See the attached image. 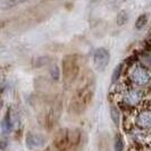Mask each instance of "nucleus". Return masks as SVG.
Here are the masks:
<instances>
[{
	"label": "nucleus",
	"mask_w": 151,
	"mask_h": 151,
	"mask_svg": "<svg viewBox=\"0 0 151 151\" xmlns=\"http://www.w3.org/2000/svg\"><path fill=\"white\" fill-rule=\"evenodd\" d=\"M23 1H25V0H7V5H8V7H13V6L22 4Z\"/></svg>",
	"instance_id": "nucleus-16"
},
{
	"label": "nucleus",
	"mask_w": 151,
	"mask_h": 151,
	"mask_svg": "<svg viewBox=\"0 0 151 151\" xmlns=\"http://www.w3.org/2000/svg\"><path fill=\"white\" fill-rule=\"evenodd\" d=\"M60 69H59V67L57 66V65H55L51 69H50V75H51V77H52V80H55V81H58L59 78H60Z\"/></svg>",
	"instance_id": "nucleus-14"
},
{
	"label": "nucleus",
	"mask_w": 151,
	"mask_h": 151,
	"mask_svg": "<svg viewBox=\"0 0 151 151\" xmlns=\"http://www.w3.org/2000/svg\"><path fill=\"white\" fill-rule=\"evenodd\" d=\"M93 96H94V85L90 82H88L84 84L83 86L78 88V90L76 91L73 101L70 104L73 110L76 114L83 113L91 104Z\"/></svg>",
	"instance_id": "nucleus-1"
},
{
	"label": "nucleus",
	"mask_w": 151,
	"mask_h": 151,
	"mask_svg": "<svg viewBox=\"0 0 151 151\" xmlns=\"http://www.w3.org/2000/svg\"><path fill=\"white\" fill-rule=\"evenodd\" d=\"M147 23H148V15H147V14L140 15L137 17V19H136V22H135V29L136 30L143 29L144 26L147 25Z\"/></svg>",
	"instance_id": "nucleus-10"
},
{
	"label": "nucleus",
	"mask_w": 151,
	"mask_h": 151,
	"mask_svg": "<svg viewBox=\"0 0 151 151\" xmlns=\"http://www.w3.org/2000/svg\"><path fill=\"white\" fill-rule=\"evenodd\" d=\"M55 145L59 151H72L69 144V131L63 129L55 136Z\"/></svg>",
	"instance_id": "nucleus-4"
},
{
	"label": "nucleus",
	"mask_w": 151,
	"mask_h": 151,
	"mask_svg": "<svg viewBox=\"0 0 151 151\" xmlns=\"http://www.w3.org/2000/svg\"><path fill=\"white\" fill-rule=\"evenodd\" d=\"M81 131L78 129H72L69 131V144H70V149L72 151L75 149L78 145V143L81 142Z\"/></svg>",
	"instance_id": "nucleus-9"
},
{
	"label": "nucleus",
	"mask_w": 151,
	"mask_h": 151,
	"mask_svg": "<svg viewBox=\"0 0 151 151\" xmlns=\"http://www.w3.org/2000/svg\"><path fill=\"white\" fill-rule=\"evenodd\" d=\"M109 60H110V53L106 48H99L96 50L93 55V64L98 70L104 72L109 65Z\"/></svg>",
	"instance_id": "nucleus-3"
},
{
	"label": "nucleus",
	"mask_w": 151,
	"mask_h": 151,
	"mask_svg": "<svg viewBox=\"0 0 151 151\" xmlns=\"http://www.w3.org/2000/svg\"><path fill=\"white\" fill-rule=\"evenodd\" d=\"M110 118H111V121L114 122L115 125L119 124V110L117 109V107H110Z\"/></svg>",
	"instance_id": "nucleus-11"
},
{
	"label": "nucleus",
	"mask_w": 151,
	"mask_h": 151,
	"mask_svg": "<svg viewBox=\"0 0 151 151\" xmlns=\"http://www.w3.org/2000/svg\"><path fill=\"white\" fill-rule=\"evenodd\" d=\"M129 19V16H127V13L125 10H122L121 13L117 15V18H116V23L118 25H124L125 23L127 22Z\"/></svg>",
	"instance_id": "nucleus-13"
},
{
	"label": "nucleus",
	"mask_w": 151,
	"mask_h": 151,
	"mask_svg": "<svg viewBox=\"0 0 151 151\" xmlns=\"http://www.w3.org/2000/svg\"><path fill=\"white\" fill-rule=\"evenodd\" d=\"M91 1H98V0H91Z\"/></svg>",
	"instance_id": "nucleus-18"
},
{
	"label": "nucleus",
	"mask_w": 151,
	"mask_h": 151,
	"mask_svg": "<svg viewBox=\"0 0 151 151\" xmlns=\"http://www.w3.org/2000/svg\"><path fill=\"white\" fill-rule=\"evenodd\" d=\"M63 80L65 83H72L75 81L80 73V63L75 55H68L64 58L63 64Z\"/></svg>",
	"instance_id": "nucleus-2"
},
{
	"label": "nucleus",
	"mask_w": 151,
	"mask_h": 151,
	"mask_svg": "<svg viewBox=\"0 0 151 151\" xmlns=\"http://www.w3.org/2000/svg\"><path fill=\"white\" fill-rule=\"evenodd\" d=\"M6 127H7V129H12V121H10V115L7 113V115H6Z\"/></svg>",
	"instance_id": "nucleus-17"
},
{
	"label": "nucleus",
	"mask_w": 151,
	"mask_h": 151,
	"mask_svg": "<svg viewBox=\"0 0 151 151\" xmlns=\"http://www.w3.org/2000/svg\"><path fill=\"white\" fill-rule=\"evenodd\" d=\"M26 147L30 150H35L39 148H42L45 144V137L41 134H37V133H29L26 135V140H25Z\"/></svg>",
	"instance_id": "nucleus-6"
},
{
	"label": "nucleus",
	"mask_w": 151,
	"mask_h": 151,
	"mask_svg": "<svg viewBox=\"0 0 151 151\" xmlns=\"http://www.w3.org/2000/svg\"><path fill=\"white\" fill-rule=\"evenodd\" d=\"M136 124L142 129H151V111H143L136 117Z\"/></svg>",
	"instance_id": "nucleus-8"
},
{
	"label": "nucleus",
	"mask_w": 151,
	"mask_h": 151,
	"mask_svg": "<svg viewBox=\"0 0 151 151\" xmlns=\"http://www.w3.org/2000/svg\"><path fill=\"white\" fill-rule=\"evenodd\" d=\"M143 98V92L140 90H129L127 91L124 97H123V101L131 107H134L140 104V101Z\"/></svg>",
	"instance_id": "nucleus-7"
},
{
	"label": "nucleus",
	"mask_w": 151,
	"mask_h": 151,
	"mask_svg": "<svg viewBox=\"0 0 151 151\" xmlns=\"http://www.w3.org/2000/svg\"><path fill=\"white\" fill-rule=\"evenodd\" d=\"M131 77L133 80V82L140 86H144L147 84H149V82L151 81L150 74L142 67H136L132 70Z\"/></svg>",
	"instance_id": "nucleus-5"
},
{
	"label": "nucleus",
	"mask_w": 151,
	"mask_h": 151,
	"mask_svg": "<svg viewBox=\"0 0 151 151\" xmlns=\"http://www.w3.org/2000/svg\"><path fill=\"white\" fill-rule=\"evenodd\" d=\"M124 150V140L121 134H116L115 136V151Z\"/></svg>",
	"instance_id": "nucleus-12"
},
{
	"label": "nucleus",
	"mask_w": 151,
	"mask_h": 151,
	"mask_svg": "<svg viewBox=\"0 0 151 151\" xmlns=\"http://www.w3.org/2000/svg\"><path fill=\"white\" fill-rule=\"evenodd\" d=\"M122 68H123V65H122V64H119L118 66L115 67V69H114V72H113V76H111V81H113V82H116V81L121 77Z\"/></svg>",
	"instance_id": "nucleus-15"
}]
</instances>
